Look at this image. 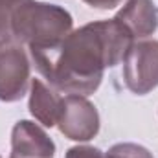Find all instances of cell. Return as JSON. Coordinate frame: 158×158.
I'll return each mask as SVG.
<instances>
[{
	"label": "cell",
	"mask_w": 158,
	"mask_h": 158,
	"mask_svg": "<svg viewBox=\"0 0 158 158\" xmlns=\"http://www.w3.org/2000/svg\"><path fill=\"white\" fill-rule=\"evenodd\" d=\"M132 44V33L119 20L110 19L72 30L57 46L30 50V55L39 74L55 90L86 98L99 88L105 68L119 64Z\"/></svg>",
	"instance_id": "1"
},
{
	"label": "cell",
	"mask_w": 158,
	"mask_h": 158,
	"mask_svg": "<svg viewBox=\"0 0 158 158\" xmlns=\"http://www.w3.org/2000/svg\"><path fill=\"white\" fill-rule=\"evenodd\" d=\"M72 15L55 4L24 0L13 13V40L26 44L28 50H44L57 46L72 31Z\"/></svg>",
	"instance_id": "2"
},
{
	"label": "cell",
	"mask_w": 158,
	"mask_h": 158,
	"mask_svg": "<svg viewBox=\"0 0 158 158\" xmlns=\"http://www.w3.org/2000/svg\"><path fill=\"white\" fill-rule=\"evenodd\" d=\"M30 59L20 42L0 39V101L15 103L30 88Z\"/></svg>",
	"instance_id": "3"
},
{
	"label": "cell",
	"mask_w": 158,
	"mask_h": 158,
	"mask_svg": "<svg viewBox=\"0 0 158 158\" xmlns=\"http://www.w3.org/2000/svg\"><path fill=\"white\" fill-rule=\"evenodd\" d=\"M123 83L136 94L145 96L158 86V40L134 42L123 59Z\"/></svg>",
	"instance_id": "4"
},
{
	"label": "cell",
	"mask_w": 158,
	"mask_h": 158,
	"mask_svg": "<svg viewBox=\"0 0 158 158\" xmlns=\"http://www.w3.org/2000/svg\"><path fill=\"white\" fill-rule=\"evenodd\" d=\"M57 127L68 140L88 142L99 132L98 109L85 96L68 94L61 101Z\"/></svg>",
	"instance_id": "5"
},
{
	"label": "cell",
	"mask_w": 158,
	"mask_h": 158,
	"mask_svg": "<svg viewBox=\"0 0 158 158\" xmlns=\"http://www.w3.org/2000/svg\"><path fill=\"white\" fill-rule=\"evenodd\" d=\"M55 143L30 119H20L11 131V155L9 158H53Z\"/></svg>",
	"instance_id": "6"
},
{
	"label": "cell",
	"mask_w": 158,
	"mask_h": 158,
	"mask_svg": "<svg viewBox=\"0 0 158 158\" xmlns=\"http://www.w3.org/2000/svg\"><path fill=\"white\" fill-rule=\"evenodd\" d=\"M134 39H145L158 30V6L153 0H127L114 17Z\"/></svg>",
	"instance_id": "7"
},
{
	"label": "cell",
	"mask_w": 158,
	"mask_h": 158,
	"mask_svg": "<svg viewBox=\"0 0 158 158\" xmlns=\"http://www.w3.org/2000/svg\"><path fill=\"white\" fill-rule=\"evenodd\" d=\"M63 98L53 86H48L40 79H33L30 85V112L44 127L57 125Z\"/></svg>",
	"instance_id": "8"
},
{
	"label": "cell",
	"mask_w": 158,
	"mask_h": 158,
	"mask_svg": "<svg viewBox=\"0 0 158 158\" xmlns=\"http://www.w3.org/2000/svg\"><path fill=\"white\" fill-rule=\"evenodd\" d=\"M107 158H155L149 149L138 143H116L107 151Z\"/></svg>",
	"instance_id": "9"
},
{
	"label": "cell",
	"mask_w": 158,
	"mask_h": 158,
	"mask_svg": "<svg viewBox=\"0 0 158 158\" xmlns=\"http://www.w3.org/2000/svg\"><path fill=\"white\" fill-rule=\"evenodd\" d=\"M24 0H0V39H13L11 35V20L15 9Z\"/></svg>",
	"instance_id": "10"
},
{
	"label": "cell",
	"mask_w": 158,
	"mask_h": 158,
	"mask_svg": "<svg viewBox=\"0 0 158 158\" xmlns=\"http://www.w3.org/2000/svg\"><path fill=\"white\" fill-rule=\"evenodd\" d=\"M66 158H107V155L92 145H76L66 151Z\"/></svg>",
	"instance_id": "11"
},
{
	"label": "cell",
	"mask_w": 158,
	"mask_h": 158,
	"mask_svg": "<svg viewBox=\"0 0 158 158\" xmlns=\"http://www.w3.org/2000/svg\"><path fill=\"white\" fill-rule=\"evenodd\" d=\"M83 2L96 9H112V7L119 6L121 0H83Z\"/></svg>",
	"instance_id": "12"
},
{
	"label": "cell",
	"mask_w": 158,
	"mask_h": 158,
	"mask_svg": "<svg viewBox=\"0 0 158 158\" xmlns=\"http://www.w3.org/2000/svg\"><path fill=\"white\" fill-rule=\"evenodd\" d=\"M0 158H2V156H0Z\"/></svg>",
	"instance_id": "13"
}]
</instances>
